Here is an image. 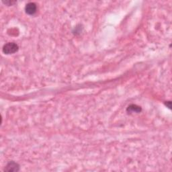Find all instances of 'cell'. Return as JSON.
Masks as SVG:
<instances>
[{
	"label": "cell",
	"instance_id": "1",
	"mask_svg": "<svg viewBox=\"0 0 172 172\" xmlns=\"http://www.w3.org/2000/svg\"><path fill=\"white\" fill-rule=\"evenodd\" d=\"M19 49L18 45L14 42H8L3 47V52L6 55L14 54Z\"/></svg>",
	"mask_w": 172,
	"mask_h": 172
},
{
	"label": "cell",
	"instance_id": "4",
	"mask_svg": "<svg viewBox=\"0 0 172 172\" xmlns=\"http://www.w3.org/2000/svg\"><path fill=\"white\" fill-rule=\"evenodd\" d=\"M142 111V108L141 106H138L137 105L135 104H131L130 106H128L127 109V112L129 114L131 113H139Z\"/></svg>",
	"mask_w": 172,
	"mask_h": 172
},
{
	"label": "cell",
	"instance_id": "5",
	"mask_svg": "<svg viewBox=\"0 0 172 172\" xmlns=\"http://www.w3.org/2000/svg\"><path fill=\"white\" fill-rule=\"evenodd\" d=\"M3 3H4L5 4L8 5H13L14 4H15L16 2H3Z\"/></svg>",
	"mask_w": 172,
	"mask_h": 172
},
{
	"label": "cell",
	"instance_id": "3",
	"mask_svg": "<svg viewBox=\"0 0 172 172\" xmlns=\"http://www.w3.org/2000/svg\"><path fill=\"white\" fill-rule=\"evenodd\" d=\"M37 10V7L34 3L30 2L26 5L25 11L26 13L28 15H34Z\"/></svg>",
	"mask_w": 172,
	"mask_h": 172
},
{
	"label": "cell",
	"instance_id": "2",
	"mask_svg": "<svg viewBox=\"0 0 172 172\" xmlns=\"http://www.w3.org/2000/svg\"><path fill=\"white\" fill-rule=\"evenodd\" d=\"M4 170L8 172L18 171L20 170V165L14 161H9L7 165H5Z\"/></svg>",
	"mask_w": 172,
	"mask_h": 172
},
{
	"label": "cell",
	"instance_id": "6",
	"mask_svg": "<svg viewBox=\"0 0 172 172\" xmlns=\"http://www.w3.org/2000/svg\"><path fill=\"white\" fill-rule=\"evenodd\" d=\"M165 105H166L169 108L171 109V102H165Z\"/></svg>",
	"mask_w": 172,
	"mask_h": 172
}]
</instances>
